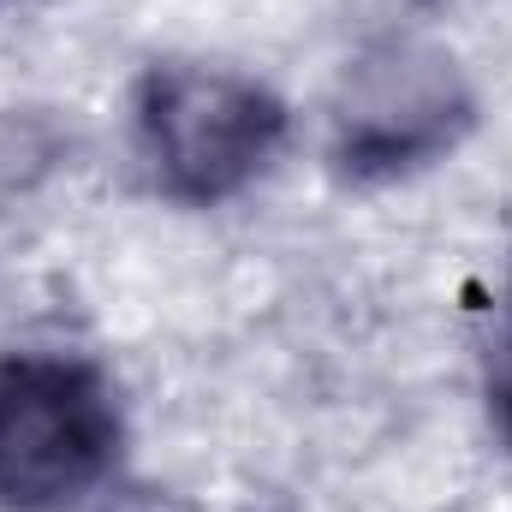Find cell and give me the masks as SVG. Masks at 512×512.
Returning a JSON list of instances; mask_svg holds the SVG:
<instances>
[{
	"mask_svg": "<svg viewBox=\"0 0 512 512\" xmlns=\"http://www.w3.org/2000/svg\"><path fill=\"white\" fill-rule=\"evenodd\" d=\"M137 155L149 185L173 203H227L274 161L286 108L245 72L227 66H155L137 84Z\"/></svg>",
	"mask_w": 512,
	"mask_h": 512,
	"instance_id": "cell-1",
	"label": "cell"
},
{
	"mask_svg": "<svg viewBox=\"0 0 512 512\" xmlns=\"http://www.w3.org/2000/svg\"><path fill=\"white\" fill-rule=\"evenodd\" d=\"M120 399L72 352L0 358V507L54 512L90 495L120 459Z\"/></svg>",
	"mask_w": 512,
	"mask_h": 512,
	"instance_id": "cell-2",
	"label": "cell"
},
{
	"mask_svg": "<svg viewBox=\"0 0 512 512\" xmlns=\"http://www.w3.org/2000/svg\"><path fill=\"white\" fill-rule=\"evenodd\" d=\"M477 120L459 66L435 48H387L364 60L334 114V161L352 179H399L441 161Z\"/></svg>",
	"mask_w": 512,
	"mask_h": 512,
	"instance_id": "cell-3",
	"label": "cell"
},
{
	"mask_svg": "<svg viewBox=\"0 0 512 512\" xmlns=\"http://www.w3.org/2000/svg\"><path fill=\"white\" fill-rule=\"evenodd\" d=\"M489 411H495V429L512 441V322L489 352Z\"/></svg>",
	"mask_w": 512,
	"mask_h": 512,
	"instance_id": "cell-4",
	"label": "cell"
}]
</instances>
